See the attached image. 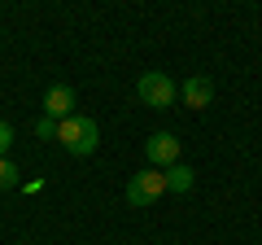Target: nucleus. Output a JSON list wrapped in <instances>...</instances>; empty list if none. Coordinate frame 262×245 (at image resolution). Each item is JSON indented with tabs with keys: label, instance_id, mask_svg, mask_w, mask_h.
Segmentation results:
<instances>
[{
	"label": "nucleus",
	"instance_id": "1",
	"mask_svg": "<svg viewBox=\"0 0 262 245\" xmlns=\"http://www.w3.org/2000/svg\"><path fill=\"white\" fill-rule=\"evenodd\" d=\"M57 140L66 145V153L88 158V153H96V145H101V132H96V122H92V118H83V114H70V118H61V132H57Z\"/></svg>",
	"mask_w": 262,
	"mask_h": 245
},
{
	"label": "nucleus",
	"instance_id": "2",
	"mask_svg": "<svg viewBox=\"0 0 262 245\" xmlns=\"http://www.w3.org/2000/svg\"><path fill=\"white\" fill-rule=\"evenodd\" d=\"M136 96H140L149 110H170L179 96V84L170 75H162V70H149V75H140V84H136Z\"/></svg>",
	"mask_w": 262,
	"mask_h": 245
},
{
	"label": "nucleus",
	"instance_id": "3",
	"mask_svg": "<svg viewBox=\"0 0 262 245\" xmlns=\"http://www.w3.org/2000/svg\"><path fill=\"white\" fill-rule=\"evenodd\" d=\"M162 193H166V171H158V167H144L127 179V201L131 206H153Z\"/></svg>",
	"mask_w": 262,
	"mask_h": 245
},
{
	"label": "nucleus",
	"instance_id": "4",
	"mask_svg": "<svg viewBox=\"0 0 262 245\" xmlns=\"http://www.w3.org/2000/svg\"><path fill=\"white\" fill-rule=\"evenodd\" d=\"M144 158H149V167L158 171H170L179 162V140L170 132H153L149 140H144Z\"/></svg>",
	"mask_w": 262,
	"mask_h": 245
},
{
	"label": "nucleus",
	"instance_id": "5",
	"mask_svg": "<svg viewBox=\"0 0 262 245\" xmlns=\"http://www.w3.org/2000/svg\"><path fill=\"white\" fill-rule=\"evenodd\" d=\"M70 110H75V88L70 84H53L44 92V114L61 122V118H70Z\"/></svg>",
	"mask_w": 262,
	"mask_h": 245
},
{
	"label": "nucleus",
	"instance_id": "6",
	"mask_svg": "<svg viewBox=\"0 0 262 245\" xmlns=\"http://www.w3.org/2000/svg\"><path fill=\"white\" fill-rule=\"evenodd\" d=\"M179 92H184V105H188V110H206V105L214 101V84H210L206 75L184 79V88H179Z\"/></svg>",
	"mask_w": 262,
	"mask_h": 245
},
{
	"label": "nucleus",
	"instance_id": "7",
	"mask_svg": "<svg viewBox=\"0 0 262 245\" xmlns=\"http://www.w3.org/2000/svg\"><path fill=\"white\" fill-rule=\"evenodd\" d=\"M192 179H196V171L188 167V162H175V167L166 171V193H188Z\"/></svg>",
	"mask_w": 262,
	"mask_h": 245
},
{
	"label": "nucleus",
	"instance_id": "8",
	"mask_svg": "<svg viewBox=\"0 0 262 245\" xmlns=\"http://www.w3.org/2000/svg\"><path fill=\"white\" fill-rule=\"evenodd\" d=\"M57 132H61V122L48 118V114H39V122H35V136H39V140H57Z\"/></svg>",
	"mask_w": 262,
	"mask_h": 245
},
{
	"label": "nucleus",
	"instance_id": "9",
	"mask_svg": "<svg viewBox=\"0 0 262 245\" xmlns=\"http://www.w3.org/2000/svg\"><path fill=\"white\" fill-rule=\"evenodd\" d=\"M13 184H18V167L9 158H0V189H13Z\"/></svg>",
	"mask_w": 262,
	"mask_h": 245
},
{
	"label": "nucleus",
	"instance_id": "10",
	"mask_svg": "<svg viewBox=\"0 0 262 245\" xmlns=\"http://www.w3.org/2000/svg\"><path fill=\"white\" fill-rule=\"evenodd\" d=\"M9 145H13V122H9V118H0V158L9 153Z\"/></svg>",
	"mask_w": 262,
	"mask_h": 245
}]
</instances>
